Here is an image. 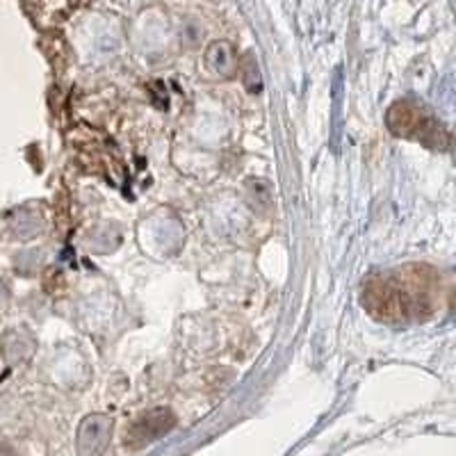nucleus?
<instances>
[{"mask_svg":"<svg viewBox=\"0 0 456 456\" xmlns=\"http://www.w3.org/2000/svg\"><path fill=\"white\" fill-rule=\"evenodd\" d=\"M427 267H411V270L390 272L384 279L370 281L365 288L363 301L370 313L381 320H406L418 317L422 311L431 308V272Z\"/></svg>","mask_w":456,"mask_h":456,"instance_id":"obj_1","label":"nucleus"},{"mask_svg":"<svg viewBox=\"0 0 456 456\" xmlns=\"http://www.w3.org/2000/svg\"><path fill=\"white\" fill-rule=\"evenodd\" d=\"M176 427V415L169 409H153L149 413L140 415L130 429L126 431V445L144 447L153 441H160L162 436L169 434Z\"/></svg>","mask_w":456,"mask_h":456,"instance_id":"obj_2","label":"nucleus"},{"mask_svg":"<svg viewBox=\"0 0 456 456\" xmlns=\"http://www.w3.org/2000/svg\"><path fill=\"white\" fill-rule=\"evenodd\" d=\"M112 420L105 415H89L78 429V450L83 456H99L108 447Z\"/></svg>","mask_w":456,"mask_h":456,"instance_id":"obj_4","label":"nucleus"},{"mask_svg":"<svg viewBox=\"0 0 456 456\" xmlns=\"http://www.w3.org/2000/svg\"><path fill=\"white\" fill-rule=\"evenodd\" d=\"M390 117H393V119H397L399 117V121H390L393 133H397V135L415 137V140H422L425 144H429V133H434V135L441 133V126L436 124L429 114L422 112L420 108H409V103L395 105Z\"/></svg>","mask_w":456,"mask_h":456,"instance_id":"obj_3","label":"nucleus"}]
</instances>
